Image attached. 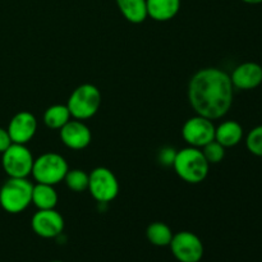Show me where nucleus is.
Masks as SVG:
<instances>
[{"mask_svg":"<svg viewBox=\"0 0 262 262\" xmlns=\"http://www.w3.org/2000/svg\"><path fill=\"white\" fill-rule=\"evenodd\" d=\"M100 105L101 92L91 83H83L74 89L67 102L71 117L78 120H86L94 117L99 112Z\"/></svg>","mask_w":262,"mask_h":262,"instance_id":"4","label":"nucleus"},{"mask_svg":"<svg viewBox=\"0 0 262 262\" xmlns=\"http://www.w3.org/2000/svg\"><path fill=\"white\" fill-rule=\"evenodd\" d=\"M246 146L252 155L262 158V124L252 128L246 137Z\"/></svg>","mask_w":262,"mask_h":262,"instance_id":"22","label":"nucleus"},{"mask_svg":"<svg viewBox=\"0 0 262 262\" xmlns=\"http://www.w3.org/2000/svg\"><path fill=\"white\" fill-rule=\"evenodd\" d=\"M173 235L174 233L171 232L170 227L161 222L152 223L146 229V238L151 245L156 247H166L170 245Z\"/></svg>","mask_w":262,"mask_h":262,"instance_id":"19","label":"nucleus"},{"mask_svg":"<svg viewBox=\"0 0 262 262\" xmlns=\"http://www.w3.org/2000/svg\"><path fill=\"white\" fill-rule=\"evenodd\" d=\"M12 140H10V136L8 133L7 129L0 127V154L4 152L10 145H12Z\"/></svg>","mask_w":262,"mask_h":262,"instance_id":"23","label":"nucleus"},{"mask_svg":"<svg viewBox=\"0 0 262 262\" xmlns=\"http://www.w3.org/2000/svg\"><path fill=\"white\" fill-rule=\"evenodd\" d=\"M201 150L205 159H206L210 165L211 164L222 163L225 158V147L215 140L209 142L207 145H205Z\"/></svg>","mask_w":262,"mask_h":262,"instance_id":"21","label":"nucleus"},{"mask_svg":"<svg viewBox=\"0 0 262 262\" xmlns=\"http://www.w3.org/2000/svg\"><path fill=\"white\" fill-rule=\"evenodd\" d=\"M71 113L67 105H51L43 113V123L50 129H60L71 120Z\"/></svg>","mask_w":262,"mask_h":262,"instance_id":"18","label":"nucleus"},{"mask_svg":"<svg viewBox=\"0 0 262 262\" xmlns=\"http://www.w3.org/2000/svg\"><path fill=\"white\" fill-rule=\"evenodd\" d=\"M215 124L211 119L194 115L186 120L182 128V137L187 145L192 147L202 148L205 145L215 140Z\"/></svg>","mask_w":262,"mask_h":262,"instance_id":"9","label":"nucleus"},{"mask_svg":"<svg viewBox=\"0 0 262 262\" xmlns=\"http://www.w3.org/2000/svg\"><path fill=\"white\" fill-rule=\"evenodd\" d=\"M89 191L100 204H107L117 199L119 182L110 169L99 166L89 174Z\"/></svg>","mask_w":262,"mask_h":262,"instance_id":"7","label":"nucleus"},{"mask_svg":"<svg viewBox=\"0 0 262 262\" xmlns=\"http://www.w3.org/2000/svg\"><path fill=\"white\" fill-rule=\"evenodd\" d=\"M59 132H60L61 142L71 150H83L91 143V130L84 124L83 120L71 119L59 129Z\"/></svg>","mask_w":262,"mask_h":262,"instance_id":"12","label":"nucleus"},{"mask_svg":"<svg viewBox=\"0 0 262 262\" xmlns=\"http://www.w3.org/2000/svg\"><path fill=\"white\" fill-rule=\"evenodd\" d=\"M50 262H64V261H60V260H54V261H50Z\"/></svg>","mask_w":262,"mask_h":262,"instance_id":"26","label":"nucleus"},{"mask_svg":"<svg viewBox=\"0 0 262 262\" xmlns=\"http://www.w3.org/2000/svg\"><path fill=\"white\" fill-rule=\"evenodd\" d=\"M174 158H176V151L173 148H164L160 152L161 163L165 165H173Z\"/></svg>","mask_w":262,"mask_h":262,"instance_id":"24","label":"nucleus"},{"mask_svg":"<svg viewBox=\"0 0 262 262\" xmlns=\"http://www.w3.org/2000/svg\"><path fill=\"white\" fill-rule=\"evenodd\" d=\"M89 179L90 176L84 170H82V169H72V170H68L63 182H66L67 187L71 191L81 193V192L89 189Z\"/></svg>","mask_w":262,"mask_h":262,"instance_id":"20","label":"nucleus"},{"mask_svg":"<svg viewBox=\"0 0 262 262\" xmlns=\"http://www.w3.org/2000/svg\"><path fill=\"white\" fill-rule=\"evenodd\" d=\"M147 17L156 22L173 19L181 9V0H146Z\"/></svg>","mask_w":262,"mask_h":262,"instance_id":"14","label":"nucleus"},{"mask_svg":"<svg viewBox=\"0 0 262 262\" xmlns=\"http://www.w3.org/2000/svg\"><path fill=\"white\" fill-rule=\"evenodd\" d=\"M243 127L235 120H225L215 128V141L225 148L234 147L243 140Z\"/></svg>","mask_w":262,"mask_h":262,"instance_id":"15","label":"nucleus"},{"mask_svg":"<svg viewBox=\"0 0 262 262\" xmlns=\"http://www.w3.org/2000/svg\"><path fill=\"white\" fill-rule=\"evenodd\" d=\"M68 170V163L63 156L56 152H46L35 159L31 174L37 183L55 186L64 181Z\"/></svg>","mask_w":262,"mask_h":262,"instance_id":"5","label":"nucleus"},{"mask_svg":"<svg viewBox=\"0 0 262 262\" xmlns=\"http://www.w3.org/2000/svg\"><path fill=\"white\" fill-rule=\"evenodd\" d=\"M13 143L27 145L36 135L37 119L30 112H19L10 119L7 128Z\"/></svg>","mask_w":262,"mask_h":262,"instance_id":"11","label":"nucleus"},{"mask_svg":"<svg viewBox=\"0 0 262 262\" xmlns=\"http://www.w3.org/2000/svg\"><path fill=\"white\" fill-rule=\"evenodd\" d=\"M31 227L38 237L53 239L63 233L64 219L55 209L37 210L31 219Z\"/></svg>","mask_w":262,"mask_h":262,"instance_id":"10","label":"nucleus"},{"mask_svg":"<svg viewBox=\"0 0 262 262\" xmlns=\"http://www.w3.org/2000/svg\"><path fill=\"white\" fill-rule=\"evenodd\" d=\"M188 101L197 115L216 120L229 113L234 97L230 76L220 68L197 71L188 83Z\"/></svg>","mask_w":262,"mask_h":262,"instance_id":"1","label":"nucleus"},{"mask_svg":"<svg viewBox=\"0 0 262 262\" xmlns=\"http://www.w3.org/2000/svg\"><path fill=\"white\" fill-rule=\"evenodd\" d=\"M32 189L27 178H9L0 188V206L9 214H20L32 204Z\"/></svg>","mask_w":262,"mask_h":262,"instance_id":"3","label":"nucleus"},{"mask_svg":"<svg viewBox=\"0 0 262 262\" xmlns=\"http://www.w3.org/2000/svg\"><path fill=\"white\" fill-rule=\"evenodd\" d=\"M169 247L178 262H200L205 253L201 238L188 230L176 233Z\"/></svg>","mask_w":262,"mask_h":262,"instance_id":"8","label":"nucleus"},{"mask_svg":"<svg viewBox=\"0 0 262 262\" xmlns=\"http://www.w3.org/2000/svg\"><path fill=\"white\" fill-rule=\"evenodd\" d=\"M177 176L189 184H199L206 179L210 164L205 159L201 148L184 147L177 151L173 165Z\"/></svg>","mask_w":262,"mask_h":262,"instance_id":"2","label":"nucleus"},{"mask_svg":"<svg viewBox=\"0 0 262 262\" xmlns=\"http://www.w3.org/2000/svg\"><path fill=\"white\" fill-rule=\"evenodd\" d=\"M119 12L128 22L140 25L147 18L146 0H115Z\"/></svg>","mask_w":262,"mask_h":262,"instance_id":"16","label":"nucleus"},{"mask_svg":"<svg viewBox=\"0 0 262 262\" xmlns=\"http://www.w3.org/2000/svg\"><path fill=\"white\" fill-rule=\"evenodd\" d=\"M2 155L3 169L9 178H28L31 176L35 159L27 146L12 143Z\"/></svg>","mask_w":262,"mask_h":262,"instance_id":"6","label":"nucleus"},{"mask_svg":"<svg viewBox=\"0 0 262 262\" xmlns=\"http://www.w3.org/2000/svg\"><path fill=\"white\" fill-rule=\"evenodd\" d=\"M241 2L246 3V4H250V5H257V4H262V0H241Z\"/></svg>","mask_w":262,"mask_h":262,"instance_id":"25","label":"nucleus"},{"mask_svg":"<svg viewBox=\"0 0 262 262\" xmlns=\"http://www.w3.org/2000/svg\"><path fill=\"white\" fill-rule=\"evenodd\" d=\"M58 193H56L54 186L43 183L33 184L32 204L37 210L55 209L58 205Z\"/></svg>","mask_w":262,"mask_h":262,"instance_id":"17","label":"nucleus"},{"mask_svg":"<svg viewBox=\"0 0 262 262\" xmlns=\"http://www.w3.org/2000/svg\"><path fill=\"white\" fill-rule=\"evenodd\" d=\"M229 76L234 89L250 91L261 86L262 67L255 61H246L235 67Z\"/></svg>","mask_w":262,"mask_h":262,"instance_id":"13","label":"nucleus"}]
</instances>
